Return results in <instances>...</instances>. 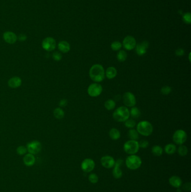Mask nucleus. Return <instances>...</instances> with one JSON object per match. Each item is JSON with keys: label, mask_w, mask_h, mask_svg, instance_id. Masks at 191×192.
<instances>
[{"label": "nucleus", "mask_w": 191, "mask_h": 192, "mask_svg": "<svg viewBox=\"0 0 191 192\" xmlns=\"http://www.w3.org/2000/svg\"><path fill=\"white\" fill-rule=\"evenodd\" d=\"M89 76L95 83H100L105 78L103 66L99 64H94L89 70Z\"/></svg>", "instance_id": "obj_1"}, {"label": "nucleus", "mask_w": 191, "mask_h": 192, "mask_svg": "<svg viewBox=\"0 0 191 192\" xmlns=\"http://www.w3.org/2000/svg\"><path fill=\"white\" fill-rule=\"evenodd\" d=\"M130 117L129 110L126 106H120L114 111L113 118L115 121L119 123H124Z\"/></svg>", "instance_id": "obj_2"}, {"label": "nucleus", "mask_w": 191, "mask_h": 192, "mask_svg": "<svg viewBox=\"0 0 191 192\" xmlns=\"http://www.w3.org/2000/svg\"><path fill=\"white\" fill-rule=\"evenodd\" d=\"M153 126L152 124L146 120H142L139 121L136 125V130L139 134L149 137L153 132Z\"/></svg>", "instance_id": "obj_3"}, {"label": "nucleus", "mask_w": 191, "mask_h": 192, "mask_svg": "<svg viewBox=\"0 0 191 192\" xmlns=\"http://www.w3.org/2000/svg\"><path fill=\"white\" fill-rule=\"evenodd\" d=\"M142 164V160L139 156L132 155L128 156L126 160V165L130 170L138 169Z\"/></svg>", "instance_id": "obj_4"}, {"label": "nucleus", "mask_w": 191, "mask_h": 192, "mask_svg": "<svg viewBox=\"0 0 191 192\" xmlns=\"http://www.w3.org/2000/svg\"><path fill=\"white\" fill-rule=\"evenodd\" d=\"M125 152L129 155H135L139 151V142L137 140H129L125 142L123 145Z\"/></svg>", "instance_id": "obj_5"}, {"label": "nucleus", "mask_w": 191, "mask_h": 192, "mask_svg": "<svg viewBox=\"0 0 191 192\" xmlns=\"http://www.w3.org/2000/svg\"><path fill=\"white\" fill-rule=\"evenodd\" d=\"M187 139V133L184 130L178 129L176 130L173 135V140L176 145H182Z\"/></svg>", "instance_id": "obj_6"}, {"label": "nucleus", "mask_w": 191, "mask_h": 192, "mask_svg": "<svg viewBox=\"0 0 191 192\" xmlns=\"http://www.w3.org/2000/svg\"><path fill=\"white\" fill-rule=\"evenodd\" d=\"M103 92V87L98 83L91 84L88 88V93L92 97L99 96Z\"/></svg>", "instance_id": "obj_7"}, {"label": "nucleus", "mask_w": 191, "mask_h": 192, "mask_svg": "<svg viewBox=\"0 0 191 192\" xmlns=\"http://www.w3.org/2000/svg\"><path fill=\"white\" fill-rule=\"evenodd\" d=\"M123 102L126 107H134L136 104V99L134 94L130 92H126L123 96Z\"/></svg>", "instance_id": "obj_8"}, {"label": "nucleus", "mask_w": 191, "mask_h": 192, "mask_svg": "<svg viewBox=\"0 0 191 192\" xmlns=\"http://www.w3.org/2000/svg\"><path fill=\"white\" fill-rule=\"evenodd\" d=\"M41 46L45 51L51 52L56 48V42L52 37H47L42 42Z\"/></svg>", "instance_id": "obj_9"}, {"label": "nucleus", "mask_w": 191, "mask_h": 192, "mask_svg": "<svg viewBox=\"0 0 191 192\" xmlns=\"http://www.w3.org/2000/svg\"><path fill=\"white\" fill-rule=\"evenodd\" d=\"M26 148L29 153L34 155H36L41 151V143L38 140H33L27 145Z\"/></svg>", "instance_id": "obj_10"}, {"label": "nucleus", "mask_w": 191, "mask_h": 192, "mask_svg": "<svg viewBox=\"0 0 191 192\" xmlns=\"http://www.w3.org/2000/svg\"><path fill=\"white\" fill-rule=\"evenodd\" d=\"M136 41L134 37L128 36L126 37L123 41V46L128 51H131L135 48L136 46Z\"/></svg>", "instance_id": "obj_11"}, {"label": "nucleus", "mask_w": 191, "mask_h": 192, "mask_svg": "<svg viewBox=\"0 0 191 192\" xmlns=\"http://www.w3.org/2000/svg\"><path fill=\"white\" fill-rule=\"evenodd\" d=\"M95 164L93 160L91 158H86L81 163V169L83 172H92L95 168Z\"/></svg>", "instance_id": "obj_12"}, {"label": "nucleus", "mask_w": 191, "mask_h": 192, "mask_svg": "<svg viewBox=\"0 0 191 192\" xmlns=\"http://www.w3.org/2000/svg\"><path fill=\"white\" fill-rule=\"evenodd\" d=\"M149 46V42L146 41H143L139 44L136 45L135 47V50L136 53L139 56H143L147 52V50Z\"/></svg>", "instance_id": "obj_13"}, {"label": "nucleus", "mask_w": 191, "mask_h": 192, "mask_svg": "<svg viewBox=\"0 0 191 192\" xmlns=\"http://www.w3.org/2000/svg\"><path fill=\"white\" fill-rule=\"evenodd\" d=\"M100 162L102 164V165L106 169H110L113 167L115 164V160L110 156H104L102 157Z\"/></svg>", "instance_id": "obj_14"}, {"label": "nucleus", "mask_w": 191, "mask_h": 192, "mask_svg": "<svg viewBox=\"0 0 191 192\" xmlns=\"http://www.w3.org/2000/svg\"><path fill=\"white\" fill-rule=\"evenodd\" d=\"M123 161L121 159H118L117 161L115 162L113 170V175L115 179H119L122 177L123 173L122 170L120 168V166L122 165Z\"/></svg>", "instance_id": "obj_15"}, {"label": "nucleus", "mask_w": 191, "mask_h": 192, "mask_svg": "<svg viewBox=\"0 0 191 192\" xmlns=\"http://www.w3.org/2000/svg\"><path fill=\"white\" fill-rule=\"evenodd\" d=\"M3 38L4 41L9 44H14L17 41V37L14 32L6 31L3 34Z\"/></svg>", "instance_id": "obj_16"}, {"label": "nucleus", "mask_w": 191, "mask_h": 192, "mask_svg": "<svg viewBox=\"0 0 191 192\" xmlns=\"http://www.w3.org/2000/svg\"><path fill=\"white\" fill-rule=\"evenodd\" d=\"M7 84L8 86L11 88H17L21 85L22 80L19 77H13L8 80Z\"/></svg>", "instance_id": "obj_17"}, {"label": "nucleus", "mask_w": 191, "mask_h": 192, "mask_svg": "<svg viewBox=\"0 0 191 192\" xmlns=\"http://www.w3.org/2000/svg\"><path fill=\"white\" fill-rule=\"evenodd\" d=\"M23 162L26 166L29 167L33 166L36 162V157L34 155L29 153H27L23 158Z\"/></svg>", "instance_id": "obj_18"}, {"label": "nucleus", "mask_w": 191, "mask_h": 192, "mask_svg": "<svg viewBox=\"0 0 191 192\" xmlns=\"http://www.w3.org/2000/svg\"><path fill=\"white\" fill-rule=\"evenodd\" d=\"M58 48L61 52L64 53H68L71 49L70 43L66 41L60 42L58 45Z\"/></svg>", "instance_id": "obj_19"}, {"label": "nucleus", "mask_w": 191, "mask_h": 192, "mask_svg": "<svg viewBox=\"0 0 191 192\" xmlns=\"http://www.w3.org/2000/svg\"><path fill=\"white\" fill-rule=\"evenodd\" d=\"M169 184L173 187L179 188L182 185V181L181 178L177 176H172L169 179Z\"/></svg>", "instance_id": "obj_20"}, {"label": "nucleus", "mask_w": 191, "mask_h": 192, "mask_svg": "<svg viewBox=\"0 0 191 192\" xmlns=\"http://www.w3.org/2000/svg\"><path fill=\"white\" fill-rule=\"evenodd\" d=\"M105 75L106 78L108 79H113L115 78L117 75V70L116 68L113 66H110L105 71Z\"/></svg>", "instance_id": "obj_21"}, {"label": "nucleus", "mask_w": 191, "mask_h": 192, "mask_svg": "<svg viewBox=\"0 0 191 192\" xmlns=\"http://www.w3.org/2000/svg\"><path fill=\"white\" fill-rule=\"evenodd\" d=\"M121 135L120 131L116 128H113L109 130V136L112 140H118L121 138Z\"/></svg>", "instance_id": "obj_22"}, {"label": "nucleus", "mask_w": 191, "mask_h": 192, "mask_svg": "<svg viewBox=\"0 0 191 192\" xmlns=\"http://www.w3.org/2000/svg\"><path fill=\"white\" fill-rule=\"evenodd\" d=\"M129 114L132 119H138L140 117L141 113L139 108L134 106L131 107L129 111Z\"/></svg>", "instance_id": "obj_23"}, {"label": "nucleus", "mask_w": 191, "mask_h": 192, "mask_svg": "<svg viewBox=\"0 0 191 192\" xmlns=\"http://www.w3.org/2000/svg\"><path fill=\"white\" fill-rule=\"evenodd\" d=\"M165 153L168 155H173L176 151V147L173 143H169L165 145L164 147Z\"/></svg>", "instance_id": "obj_24"}, {"label": "nucleus", "mask_w": 191, "mask_h": 192, "mask_svg": "<svg viewBox=\"0 0 191 192\" xmlns=\"http://www.w3.org/2000/svg\"><path fill=\"white\" fill-rule=\"evenodd\" d=\"M53 115L57 119H62L65 117V112L61 107H57L54 110Z\"/></svg>", "instance_id": "obj_25"}, {"label": "nucleus", "mask_w": 191, "mask_h": 192, "mask_svg": "<svg viewBox=\"0 0 191 192\" xmlns=\"http://www.w3.org/2000/svg\"><path fill=\"white\" fill-rule=\"evenodd\" d=\"M128 136L130 140H137L139 138V134L137 131L134 129H131L128 131Z\"/></svg>", "instance_id": "obj_26"}, {"label": "nucleus", "mask_w": 191, "mask_h": 192, "mask_svg": "<svg viewBox=\"0 0 191 192\" xmlns=\"http://www.w3.org/2000/svg\"><path fill=\"white\" fill-rule=\"evenodd\" d=\"M115 106H116V104L115 101L113 99H109L104 103L105 108L108 111L113 110L115 108Z\"/></svg>", "instance_id": "obj_27"}, {"label": "nucleus", "mask_w": 191, "mask_h": 192, "mask_svg": "<svg viewBox=\"0 0 191 192\" xmlns=\"http://www.w3.org/2000/svg\"><path fill=\"white\" fill-rule=\"evenodd\" d=\"M151 151L154 156H160L163 155V149L159 145H155L152 147Z\"/></svg>", "instance_id": "obj_28"}, {"label": "nucleus", "mask_w": 191, "mask_h": 192, "mask_svg": "<svg viewBox=\"0 0 191 192\" xmlns=\"http://www.w3.org/2000/svg\"><path fill=\"white\" fill-rule=\"evenodd\" d=\"M117 58L119 62H124L127 58V53L124 50H119L117 53Z\"/></svg>", "instance_id": "obj_29"}, {"label": "nucleus", "mask_w": 191, "mask_h": 192, "mask_svg": "<svg viewBox=\"0 0 191 192\" xmlns=\"http://www.w3.org/2000/svg\"><path fill=\"white\" fill-rule=\"evenodd\" d=\"M124 125L128 129H134L136 125V123L134 119H128L124 122Z\"/></svg>", "instance_id": "obj_30"}, {"label": "nucleus", "mask_w": 191, "mask_h": 192, "mask_svg": "<svg viewBox=\"0 0 191 192\" xmlns=\"http://www.w3.org/2000/svg\"><path fill=\"white\" fill-rule=\"evenodd\" d=\"M188 148L186 147V145H180L178 149V154L181 156H185L188 154Z\"/></svg>", "instance_id": "obj_31"}, {"label": "nucleus", "mask_w": 191, "mask_h": 192, "mask_svg": "<svg viewBox=\"0 0 191 192\" xmlns=\"http://www.w3.org/2000/svg\"><path fill=\"white\" fill-rule=\"evenodd\" d=\"M111 48L114 51H119L122 47V44L119 41H114L111 44Z\"/></svg>", "instance_id": "obj_32"}, {"label": "nucleus", "mask_w": 191, "mask_h": 192, "mask_svg": "<svg viewBox=\"0 0 191 192\" xmlns=\"http://www.w3.org/2000/svg\"><path fill=\"white\" fill-rule=\"evenodd\" d=\"M27 152H28V150H27L26 147L23 146V145L19 146L16 149L17 153L19 155H20V156H23V155H25V154H26Z\"/></svg>", "instance_id": "obj_33"}, {"label": "nucleus", "mask_w": 191, "mask_h": 192, "mask_svg": "<svg viewBox=\"0 0 191 192\" xmlns=\"http://www.w3.org/2000/svg\"><path fill=\"white\" fill-rule=\"evenodd\" d=\"M89 180L92 184H96L98 182L99 177L96 174H91L89 176Z\"/></svg>", "instance_id": "obj_34"}, {"label": "nucleus", "mask_w": 191, "mask_h": 192, "mask_svg": "<svg viewBox=\"0 0 191 192\" xmlns=\"http://www.w3.org/2000/svg\"><path fill=\"white\" fill-rule=\"evenodd\" d=\"M171 91H172V89L171 87L165 85L161 88L160 90V92L161 94H163V95H168V94L171 93Z\"/></svg>", "instance_id": "obj_35"}, {"label": "nucleus", "mask_w": 191, "mask_h": 192, "mask_svg": "<svg viewBox=\"0 0 191 192\" xmlns=\"http://www.w3.org/2000/svg\"><path fill=\"white\" fill-rule=\"evenodd\" d=\"M183 20L187 24H191V15L190 12H187L183 16Z\"/></svg>", "instance_id": "obj_36"}, {"label": "nucleus", "mask_w": 191, "mask_h": 192, "mask_svg": "<svg viewBox=\"0 0 191 192\" xmlns=\"http://www.w3.org/2000/svg\"><path fill=\"white\" fill-rule=\"evenodd\" d=\"M52 58L56 61H61L62 60V54L60 52H54L52 54Z\"/></svg>", "instance_id": "obj_37"}, {"label": "nucleus", "mask_w": 191, "mask_h": 192, "mask_svg": "<svg viewBox=\"0 0 191 192\" xmlns=\"http://www.w3.org/2000/svg\"><path fill=\"white\" fill-rule=\"evenodd\" d=\"M139 148H146L149 145V142L146 140H141L139 142Z\"/></svg>", "instance_id": "obj_38"}, {"label": "nucleus", "mask_w": 191, "mask_h": 192, "mask_svg": "<svg viewBox=\"0 0 191 192\" xmlns=\"http://www.w3.org/2000/svg\"><path fill=\"white\" fill-rule=\"evenodd\" d=\"M182 189L186 192H189L191 190V183H186L182 185Z\"/></svg>", "instance_id": "obj_39"}, {"label": "nucleus", "mask_w": 191, "mask_h": 192, "mask_svg": "<svg viewBox=\"0 0 191 192\" xmlns=\"http://www.w3.org/2000/svg\"><path fill=\"white\" fill-rule=\"evenodd\" d=\"M184 50L182 48H178L177 49L175 52V54L176 56L178 57H181L183 56L184 55Z\"/></svg>", "instance_id": "obj_40"}, {"label": "nucleus", "mask_w": 191, "mask_h": 192, "mask_svg": "<svg viewBox=\"0 0 191 192\" xmlns=\"http://www.w3.org/2000/svg\"><path fill=\"white\" fill-rule=\"evenodd\" d=\"M67 104L68 101L66 99H62L59 102V106L60 107H65L67 106Z\"/></svg>", "instance_id": "obj_41"}, {"label": "nucleus", "mask_w": 191, "mask_h": 192, "mask_svg": "<svg viewBox=\"0 0 191 192\" xmlns=\"http://www.w3.org/2000/svg\"><path fill=\"white\" fill-rule=\"evenodd\" d=\"M19 40L21 42H24L27 39V36L24 34H20L18 37Z\"/></svg>", "instance_id": "obj_42"}, {"label": "nucleus", "mask_w": 191, "mask_h": 192, "mask_svg": "<svg viewBox=\"0 0 191 192\" xmlns=\"http://www.w3.org/2000/svg\"><path fill=\"white\" fill-rule=\"evenodd\" d=\"M188 58H189V61H190V62H191V53H189Z\"/></svg>", "instance_id": "obj_43"}, {"label": "nucleus", "mask_w": 191, "mask_h": 192, "mask_svg": "<svg viewBox=\"0 0 191 192\" xmlns=\"http://www.w3.org/2000/svg\"><path fill=\"white\" fill-rule=\"evenodd\" d=\"M177 192H181V190H180V189H179V188H177Z\"/></svg>", "instance_id": "obj_44"}]
</instances>
